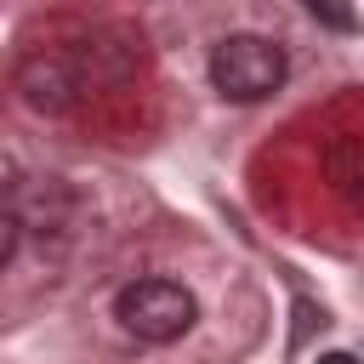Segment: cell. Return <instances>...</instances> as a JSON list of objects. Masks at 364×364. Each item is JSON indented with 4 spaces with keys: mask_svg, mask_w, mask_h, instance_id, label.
<instances>
[{
    "mask_svg": "<svg viewBox=\"0 0 364 364\" xmlns=\"http://www.w3.org/2000/svg\"><path fill=\"white\" fill-rule=\"evenodd\" d=\"M114 318L125 336L148 341V347H165V341H182L199 318V301L188 284L176 279H131L119 296H114Z\"/></svg>",
    "mask_w": 364,
    "mask_h": 364,
    "instance_id": "obj_1",
    "label": "cell"
},
{
    "mask_svg": "<svg viewBox=\"0 0 364 364\" xmlns=\"http://www.w3.org/2000/svg\"><path fill=\"white\" fill-rule=\"evenodd\" d=\"M318 364H358V358H353V353H341V347H336V353H318Z\"/></svg>",
    "mask_w": 364,
    "mask_h": 364,
    "instance_id": "obj_7",
    "label": "cell"
},
{
    "mask_svg": "<svg viewBox=\"0 0 364 364\" xmlns=\"http://www.w3.org/2000/svg\"><path fill=\"white\" fill-rule=\"evenodd\" d=\"M313 17H324L330 28H353V17H347V11H330V6H313Z\"/></svg>",
    "mask_w": 364,
    "mask_h": 364,
    "instance_id": "obj_6",
    "label": "cell"
},
{
    "mask_svg": "<svg viewBox=\"0 0 364 364\" xmlns=\"http://www.w3.org/2000/svg\"><path fill=\"white\" fill-rule=\"evenodd\" d=\"M23 228H28V222H23V216H17L11 205H6V210H0V267H11V262H17V245H23Z\"/></svg>",
    "mask_w": 364,
    "mask_h": 364,
    "instance_id": "obj_5",
    "label": "cell"
},
{
    "mask_svg": "<svg viewBox=\"0 0 364 364\" xmlns=\"http://www.w3.org/2000/svg\"><path fill=\"white\" fill-rule=\"evenodd\" d=\"M284 74H290L284 46L267 34H228L210 46V85L228 102H267L284 85Z\"/></svg>",
    "mask_w": 364,
    "mask_h": 364,
    "instance_id": "obj_2",
    "label": "cell"
},
{
    "mask_svg": "<svg viewBox=\"0 0 364 364\" xmlns=\"http://www.w3.org/2000/svg\"><path fill=\"white\" fill-rule=\"evenodd\" d=\"M330 176L347 199H364V142H336L330 148Z\"/></svg>",
    "mask_w": 364,
    "mask_h": 364,
    "instance_id": "obj_4",
    "label": "cell"
},
{
    "mask_svg": "<svg viewBox=\"0 0 364 364\" xmlns=\"http://www.w3.org/2000/svg\"><path fill=\"white\" fill-rule=\"evenodd\" d=\"M11 85H17V97H23L34 114H63V108H74V97L85 91V80H80V68H74L68 51H28V57L17 63Z\"/></svg>",
    "mask_w": 364,
    "mask_h": 364,
    "instance_id": "obj_3",
    "label": "cell"
}]
</instances>
